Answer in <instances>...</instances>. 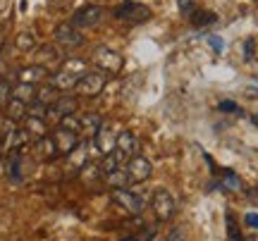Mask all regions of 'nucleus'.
<instances>
[{"mask_svg":"<svg viewBox=\"0 0 258 241\" xmlns=\"http://www.w3.org/2000/svg\"><path fill=\"white\" fill-rule=\"evenodd\" d=\"M251 120H253V124H256V127H258V112H256V115H253V117H251Z\"/></svg>","mask_w":258,"mask_h":241,"instance_id":"nucleus-38","label":"nucleus"},{"mask_svg":"<svg viewBox=\"0 0 258 241\" xmlns=\"http://www.w3.org/2000/svg\"><path fill=\"white\" fill-rule=\"evenodd\" d=\"M151 15H153L151 8L141 5V3H134V0H127L115 10V17L122 19V22H129V24H144V22L151 19Z\"/></svg>","mask_w":258,"mask_h":241,"instance_id":"nucleus-2","label":"nucleus"},{"mask_svg":"<svg viewBox=\"0 0 258 241\" xmlns=\"http://www.w3.org/2000/svg\"><path fill=\"white\" fill-rule=\"evenodd\" d=\"M60 129L79 134V131H82V120H79L77 115H64V117H60Z\"/></svg>","mask_w":258,"mask_h":241,"instance_id":"nucleus-24","label":"nucleus"},{"mask_svg":"<svg viewBox=\"0 0 258 241\" xmlns=\"http://www.w3.org/2000/svg\"><path fill=\"white\" fill-rule=\"evenodd\" d=\"M253 48H256L253 38H246V43H244V57H246V60H251V57H253Z\"/></svg>","mask_w":258,"mask_h":241,"instance_id":"nucleus-33","label":"nucleus"},{"mask_svg":"<svg viewBox=\"0 0 258 241\" xmlns=\"http://www.w3.org/2000/svg\"><path fill=\"white\" fill-rule=\"evenodd\" d=\"M218 22V15L211 10H194L191 12V24L194 27H211Z\"/></svg>","mask_w":258,"mask_h":241,"instance_id":"nucleus-21","label":"nucleus"},{"mask_svg":"<svg viewBox=\"0 0 258 241\" xmlns=\"http://www.w3.org/2000/svg\"><path fill=\"white\" fill-rule=\"evenodd\" d=\"M53 38H55V43H60V46H64V48L84 46V34L77 27H72V22H62V24L55 29Z\"/></svg>","mask_w":258,"mask_h":241,"instance_id":"nucleus-6","label":"nucleus"},{"mask_svg":"<svg viewBox=\"0 0 258 241\" xmlns=\"http://www.w3.org/2000/svg\"><path fill=\"white\" fill-rule=\"evenodd\" d=\"M105 182H108L112 189H127V186L132 184L127 170H115V172H110V175H105Z\"/></svg>","mask_w":258,"mask_h":241,"instance_id":"nucleus-22","label":"nucleus"},{"mask_svg":"<svg viewBox=\"0 0 258 241\" xmlns=\"http://www.w3.org/2000/svg\"><path fill=\"white\" fill-rule=\"evenodd\" d=\"M53 139H55V143H57V150H60V153H67V155L79 146V134L64 131V129H60V127H57V131L53 134Z\"/></svg>","mask_w":258,"mask_h":241,"instance_id":"nucleus-11","label":"nucleus"},{"mask_svg":"<svg viewBox=\"0 0 258 241\" xmlns=\"http://www.w3.org/2000/svg\"><path fill=\"white\" fill-rule=\"evenodd\" d=\"M36 57H38V65L43 67L46 62H57V60H60V53H57V48H53V46H43V48H38Z\"/></svg>","mask_w":258,"mask_h":241,"instance_id":"nucleus-23","label":"nucleus"},{"mask_svg":"<svg viewBox=\"0 0 258 241\" xmlns=\"http://www.w3.org/2000/svg\"><path fill=\"white\" fill-rule=\"evenodd\" d=\"M220 110L222 112H239V105L234 101H222L220 103Z\"/></svg>","mask_w":258,"mask_h":241,"instance_id":"nucleus-32","label":"nucleus"},{"mask_svg":"<svg viewBox=\"0 0 258 241\" xmlns=\"http://www.w3.org/2000/svg\"><path fill=\"white\" fill-rule=\"evenodd\" d=\"M77 79H79V76H74V74H70V72L60 69V72H55V74H53L50 86H55L57 91H72L74 86H77Z\"/></svg>","mask_w":258,"mask_h":241,"instance_id":"nucleus-16","label":"nucleus"},{"mask_svg":"<svg viewBox=\"0 0 258 241\" xmlns=\"http://www.w3.org/2000/svg\"><path fill=\"white\" fill-rule=\"evenodd\" d=\"M15 43H17L19 50H34L36 48V38L31 36V34H19Z\"/></svg>","mask_w":258,"mask_h":241,"instance_id":"nucleus-27","label":"nucleus"},{"mask_svg":"<svg viewBox=\"0 0 258 241\" xmlns=\"http://www.w3.org/2000/svg\"><path fill=\"white\" fill-rule=\"evenodd\" d=\"M167 241H184V234L179 232V229H175V232L167 236Z\"/></svg>","mask_w":258,"mask_h":241,"instance_id":"nucleus-37","label":"nucleus"},{"mask_svg":"<svg viewBox=\"0 0 258 241\" xmlns=\"http://www.w3.org/2000/svg\"><path fill=\"white\" fill-rule=\"evenodd\" d=\"M57 93H60V91H57L55 86H50V84H46V86H38V89H36V103H41V105L50 108V105H55V101L60 98Z\"/></svg>","mask_w":258,"mask_h":241,"instance_id":"nucleus-18","label":"nucleus"},{"mask_svg":"<svg viewBox=\"0 0 258 241\" xmlns=\"http://www.w3.org/2000/svg\"><path fill=\"white\" fill-rule=\"evenodd\" d=\"M62 69L64 72H70V74H74V76H82L89 67H86V62H82V60H67Z\"/></svg>","mask_w":258,"mask_h":241,"instance_id":"nucleus-25","label":"nucleus"},{"mask_svg":"<svg viewBox=\"0 0 258 241\" xmlns=\"http://www.w3.org/2000/svg\"><path fill=\"white\" fill-rule=\"evenodd\" d=\"M151 205H153V213H156V217L160 222L172 220V215H175V198H172V194L167 189H156Z\"/></svg>","mask_w":258,"mask_h":241,"instance_id":"nucleus-4","label":"nucleus"},{"mask_svg":"<svg viewBox=\"0 0 258 241\" xmlns=\"http://www.w3.org/2000/svg\"><path fill=\"white\" fill-rule=\"evenodd\" d=\"M112 201L120 205V208L129 210L132 215H139L144 210V198L137 196L134 191H129V189H115V191H112Z\"/></svg>","mask_w":258,"mask_h":241,"instance_id":"nucleus-8","label":"nucleus"},{"mask_svg":"<svg viewBox=\"0 0 258 241\" xmlns=\"http://www.w3.org/2000/svg\"><path fill=\"white\" fill-rule=\"evenodd\" d=\"M127 175L129 179L134 182V184H141V182H146L151 172H153V165H151V160L144 158V155H134V158H129L127 163Z\"/></svg>","mask_w":258,"mask_h":241,"instance_id":"nucleus-7","label":"nucleus"},{"mask_svg":"<svg viewBox=\"0 0 258 241\" xmlns=\"http://www.w3.org/2000/svg\"><path fill=\"white\" fill-rule=\"evenodd\" d=\"M10 101H12V86L10 82H0V108H8Z\"/></svg>","mask_w":258,"mask_h":241,"instance_id":"nucleus-30","label":"nucleus"},{"mask_svg":"<svg viewBox=\"0 0 258 241\" xmlns=\"http://www.w3.org/2000/svg\"><path fill=\"white\" fill-rule=\"evenodd\" d=\"M208 43L213 46V50H215V53H222V41H220V36H211V38H208Z\"/></svg>","mask_w":258,"mask_h":241,"instance_id":"nucleus-34","label":"nucleus"},{"mask_svg":"<svg viewBox=\"0 0 258 241\" xmlns=\"http://www.w3.org/2000/svg\"><path fill=\"white\" fill-rule=\"evenodd\" d=\"M103 89H105V72H101V69H86L74 86V91L79 96H86V98L98 96Z\"/></svg>","mask_w":258,"mask_h":241,"instance_id":"nucleus-1","label":"nucleus"},{"mask_svg":"<svg viewBox=\"0 0 258 241\" xmlns=\"http://www.w3.org/2000/svg\"><path fill=\"white\" fill-rule=\"evenodd\" d=\"M93 143H96V148L101 150L103 155H110L112 150L117 148V134H112V129L103 127V129L93 136Z\"/></svg>","mask_w":258,"mask_h":241,"instance_id":"nucleus-10","label":"nucleus"},{"mask_svg":"<svg viewBox=\"0 0 258 241\" xmlns=\"http://www.w3.org/2000/svg\"><path fill=\"white\" fill-rule=\"evenodd\" d=\"M8 175L12 182H19L22 179V165H19V155H12L8 165Z\"/></svg>","mask_w":258,"mask_h":241,"instance_id":"nucleus-26","label":"nucleus"},{"mask_svg":"<svg viewBox=\"0 0 258 241\" xmlns=\"http://www.w3.org/2000/svg\"><path fill=\"white\" fill-rule=\"evenodd\" d=\"M29 115V105H24L22 101H17V98H12V101L8 103V108H5V117H8L10 122H24Z\"/></svg>","mask_w":258,"mask_h":241,"instance_id":"nucleus-15","label":"nucleus"},{"mask_svg":"<svg viewBox=\"0 0 258 241\" xmlns=\"http://www.w3.org/2000/svg\"><path fill=\"white\" fill-rule=\"evenodd\" d=\"M12 98L22 101L24 105H31V103L36 101V86H29V84H17V86L12 89Z\"/></svg>","mask_w":258,"mask_h":241,"instance_id":"nucleus-19","label":"nucleus"},{"mask_svg":"<svg viewBox=\"0 0 258 241\" xmlns=\"http://www.w3.org/2000/svg\"><path fill=\"white\" fill-rule=\"evenodd\" d=\"M191 5H194V0H179V10H182V12H189V10H191ZM194 12V10H191Z\"/></svg>","mask_w":258,"mask_h":241,"instance_id":"nucleus-36","label":"nucleus"},{"mask_svg":"<svg viewBox=\"0 0 258 241\" xmlns=\"http://www.w3.org/2000/svg\"><path fill=\"white\" fill-rule=\"evenodd\" d=\"M227 224H230V239L232 241H241L239 229H237V224H234V217H232V215H227Z\"/></svg>","mask_w":258,"mask_h":241,"instance_id":"nucleus-31","label":"nucleus"},{"mask_svg":"<svg viewBox=\"0 0 258 241\" xmlns=\"http://www.w3.org/2000/svg\"><path fill=\"white\" fill-rule=\"evenodd\" d=\"M27 117H38V120H46V117H48V108L34 101L31 105H29V115H27Z\"/></svg>","mask_w":258,"mask_h":241,"instance_id":"nucleus-29","label":"nucleus"},{"mask_svg":"<svg viewBox=\"0 0 258 241\" xmlns=\"http://www.w3.org/2000/svg\"><path fill=\"white\" fill-rule=\"evenodd\" d=\"M48 76V69L41 65H29V67H22L17 72V79L19 84H29V86H38Z\"/></svg>","mask_w":258,"mask_h":241,"instance_id":"nucleus-9","label":"nucleus"},{"mask_svg":"<svg viewBox=\"0 0 258 241\" xmlns=\"http://www.w3.org/2000/svg\"><path fill=\"white\" fill-rule=\"evenodd\" d=\"M222 186H225V189H230V191H239V189H241V179L234 175V172H225Z\"/></svg>","mask_w":258,"mask_h":241,"instance_id":"nucleus-28","label":"nucleus"},{"mask_svg":"<svg viewBox=\"0 0 258 241\" xmlns=\"http://www.w3.org/2000/svg\"><path fill=\"white\" fill-rule=\"evenodd\" d=\"M93 65L98 67L101 72H120L122 65H124V60L117 50H112V48H98L96 53H93Z\"/></svg>","mask_w":258,"mask_h":241,"instance_id":"nucleus-5","label":"nucleus"},{"mask_svg":"<svg viewBox=\"0 0 258 241\" xmlns=\"http://www.w3.org/2000/svg\"><path fill=\"white\" fill-rule=\"evenodd\" d=\"M122 241H139L137 236H129V239H122Z\"/></svg>","mask_w":258,"mask_h":241,"instance_id":"nucleus-39","label":"nucleus"},{"mask_svg":"<svg viewBox=\"0 0 258 241\" xmlns=\"http://www.w3.org/2000/svg\"><path fill=\"white\" fill-rule=\"evenodd\" d=\"M79 120H82V131H79V134L89 136V139H91V136H96V134L103 129L101 115H93V112H89V115H82Z\"/></svg>","mask_w":258,"mask_h":241,"instance_id":"nucleus-14","label":"nucleus"},{"mask_svg":"<svg viewBox=\"0 0 258 241\" xmlns=\"http://www.w3.org/2000/svg\"><path fill=\"white\" fill-rule=\"evenodd\" d=\"M244 220H246V224H249V227L258 229V213H249L246 217H244Z\"/></svg>","mask_w":258,"mask_h":241,"instance_id":"nucleus-35","label":"nucleus"},{"mask_svg":"<svg viewBox=\"0 0 258 241\" xmlns=\"http://www.w3.org/2000/svg\"><path fill=\"white\" fill-rule=\"evenodd\" d=\"M103 17H105V10L101 5H84V8H79L72 15V27H77V29L98 27L103 22Z\"/></svg>","mask_w":258,"mask_h":241,"instance_id":"nucleus-3","label":"nucleus"},{"mask_svg":"<svg viewBox=\"0 0 258 241\" xmlns=\"http://www.w3.org/2000/svg\"><path fill=\"white\" fill-rule=\"evenodd\" d=\"M36 153L43 160H53L60 150H57V143H55V139H53V136H43V139L36 141Z\"/></svg>","mask_w":258,"mask_h":241,"instance_id":"nucleus-17","label":"nucleus"},{"mask_svg":"<svg viewBox=\"0 0 258 241\" xmlns=\"http://www.w3.org/2000/svg\"><path fill=\"white\" fill-rule=\"evenodd\" d=\"M117 150L120 153H124L127 158H134V155H139V139L134 131H122V134H117Z\"/></svg>","mask_w":258,"mask_h":241,"instance_id":"nucleus-12","label":"nucleus"},{"mask_svg":"<svg viewBox=\"0 0 258 241\" xmlns=\"http://www.w3.org/2000/svg\"><path fill=\"white\" fill-rule=\"evenodd\" d=\"M29 141H31V134H29L27 129H17V127H15V129L5 136V146H8L12 153H19V150L24 148Z\"/></svg>","mask_w":258,"mask_h":241,"instance_id":"nucleus-13","label":"nucleus"},{"mask_svg":"<svg viewBox=\"0 0 258 241\" xmlns=\"http://www.w3.org/2000/svg\"><path fill=\"white\" fill-rule=\"evenodd\" d=\"M24 129H27L36 141L43 139V136H48L46 120H38V117H27V120H24Z\"/></svg>","mask_w":258,"mask_h":241,"instance_id":"nucleus-20","label":"nucleus"}]
</instances>
